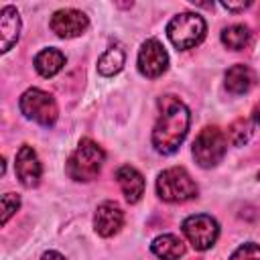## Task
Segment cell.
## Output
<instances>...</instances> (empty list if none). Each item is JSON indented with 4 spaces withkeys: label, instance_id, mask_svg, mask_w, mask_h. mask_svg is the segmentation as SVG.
<instances>
[{
    "label": "cell",
    "instance_id": "obj_23",
    "mask_svg": "<svg viewBox=\"0 0 260 260\" xmlns=\"http://www.w3.org/2000/svg\"><path fill=\"white\" fill-rule=\"evenodd\" d=\"M41 260H65V256H61V254L55 252V250H49V252H45V254L41 256Z\"/></svg>",
    "mask_w": 260,
    "mask_h": 260
},
{
    "label": "cell",
    "instance_id": "obj_11",
    "mask_svg": "<svg viewBox=\"0 0 260 260\" xmlns=\"http://www.w3.org/2000/svg\"><path fill=\"white\" fill-rule=\"evenodd\" d=\"M124 223V211L120 209L118 203L114 201H106L98 207L95 215H93V228L100 236L104 238H110L114 236Z\"/></svg>",
    "mask_w": 260,
    "mask_h": 260
},
{
    "label": "cell",
    "instance_id": "obj_12",
    "mask_svg": "<svg viewBox=\"0 0 260 260\" xmlns=\"http://www.w3.org/2000/svg\"><path fill=\"white\" fill-rule=\"evenodd\" d=\"M116 181H118L128 203H136L144 195V179L134 167H130V165L120 167L116 171Z\"/></svg>",
    "mask_w": 260,
    "mask_h": 260
},
{
    "label": "cell",
    "instance_id": "obj_4",
    "mask_svg": "<svg viewBox=\"0 0 260 260\" xmlns=\"http://www.w3.org/2000/svg\"><path fill=\"white\" fill-rule=\"evenodd\" d=\"M205 28H207L205 20L199 14L183 12V14H177L167 24V35L177 49H191L203 41Z\"/></svg>",
    "mask_w": 260,
    "mask_h": 260
},
{
    "label": "cell",
    "instance_id": "obj_1",
    "mask_svg": "<svg viewBox=\"0 0 260 260\" xmlns=\"http://www.w3.org/2000/svg\"><path fill=\"white\" fill-rule=\"evenodd\" d=\"M158 108L160 112L152 128V146L160 154H173L187 136L191 114L187 106L175 95H162Z\"/></svg>",
    "mask_w": 260,
    "mask_h": 260
},
{
    "label": "cell",
    "instance_id": "obj_22",
    "mask_svg": "<svg viewBox=\"0 0 260 260\" xmlns=\"http://www.w3.org/2000/svg\"><path fill=\"white\" fill-rule=\"evenodd\" d=\"M221 6H223L225 10H232V12H240V10L248 8V6H250V2H221Z\"/></svg>",
    "mask_w": 260,
    "mask_h": 260
},
{
    "label": "cell",
    "instance_id": "obj_21",
    "mask_svg": "<svg viewBox=\"0 0 260 260\" xmlns=\"http://www.w3.org/2000/svg\"><path fill=\"white\" fill-rule=\"evenodd\" d=\"M18 205H20V197L16 193H6L2 197V223L10 219V215L18 209Z\"/></svg>",
    "mask_w": 260,
    "mask_h": 260
},
{
    "label": "cell",
    "instance_id": "obj_15",
    "mask_svg": "<svg viewBox=\"0 0 260 260\" xmlns=\"http://www.w3.org/2000/svg\"><path fill=\"white\" fill-rule=\"evenodd\" d=\"M150 250L154 252V256H158L162 260H179L185 254V244H183V240L179 236L162 234V236L152 240Z\"/></svg>",
    "mask_w": 260,
    "mask_h": 260
},
{
    "label": "cell",
    "instance_id": "obj_25",
    "mask_svg": "<svg viewBox=\"0 0 260 260\" xmlns=\"http://www.w3.org/2000/svg\"><path fill=\"white\" fill-rule=\"evenodd\" d=\"M258 179H260V173H258Z\"/></svg>",
    "mask_w": 260,
    "mask_h": 260
},
{
    "label": "cell",
    "instance_id": "obj_17",
    "mask_svg": "<svg viewBox=\"0 0 260 260\" xmlns=\"http://www.w3.org/2000/svg\"><path fill=\"white\" fill-rule=\"evenodd\" d=\"M124 61H126V53H124L120 47H110V49L104 51L102 57L98 59V71H100L102 75H106V77L116 75V73L122 69Z\"/></svg>",
    "mask_w": 260,
    "mask_h": 260
},
{
    "label": "cell",
    "instance_id": "obj_5",
    "mask_svg": "<svg viewBox=\"0 0 260 260\" xmlns=\"http://www.w3.org/2000/svg\"><path fill=\"white\" fill-rule=\"evenodd\" d=\"M18 106H20V112L28 120H32L41 126H53L57 122V116H59L57 104H55L53 95L43 89H37V87L26 89L20 95Z\"/></svg>",
    "mask_w": 260,
    "mask_h": 260
},
{
    "label": "cell",
    "instance_id": "obj_3",
    "mask_svg": "<svg viewBox=\"0 0 260 260\" xmlns=\"http://www.w3.org/2000/svg\"><path fill=\"white\" fill-rule=\"evenodd\" d=\"M156 193L162 201L169 203H183L197 195V185L189 177L183 167L167 169L156 179Z\"/></svg>",
    "mask_w": 260,
    "mask_h": 260
},
{
    "label": "cell",
    "instance_id": "obj_8",
    "mask_svg": "<svg viewBox=\"0 0 260 260\" xmlns=\"http://www.w3.org/2000/svg\"><path fill=\"white\" fill-rule=\"evenodd\" d=\"M167 67H169V55L160 45V41L156 39L144 41L138 53V71L148 79H156L167 71Z\"/></svg>",
    "mask_w": 260,
    "mask_h": 260
},
{
    "label": "cell",
    "instance_id": "obj_24",
    "mask_svg": "<svg viewBox=\"0 0 260 260\" xmlns=\"http://www.w3.org/2000/svg\"><path fill=\"white\" fill-rule=\"evenodd\" d=\"M252 122L256 124V126H260V104L254 108V112H252Z\"/></svg>",
    "mask_w": 260,
    "mask_h": 260
},
{
    "label": "cell",
    "instance_id": "obj_2",
    "mask_svg": "<svg viewBox=\"0 0 260 260\" xmlns=\"http://www.w3.org/2000/svg\"><path fill=\"white\" fill-rule=\"evenodd\" d=\"M104 158H106V154H104L102 146H98L89 138H83L77 144L75 152L67 160V167H65L67 175L73 181H91L100 175Z\"/></svg>",
    "mask_w": 260,
    "mask_h": 260
},
{
    "label": "cell",
    "instance_id": "obj_13",
    "mask_svg": "<svg viewBox=\"0 0 260 260\" xmlns=\"http://www.w3.org/2000/svg\"><path fill=\"white\" fill-rule=\"evenodd\" d=\"M20 35V16L14 6H4L0 10V37H2V47L0 51L6 53L12 49V45L18 41Z\"/></svg>",
    "mask_w": 260,
    "mask_h": 260
},
{
    "label": "cell",
    "instance_id": "obj_20",
    "mask_svg": "<svg viewBox=\"0 0 260 260\" xmlns=\"http://www.w3.org/2000/svg\"><path fill=\"white\" fill-rule=\"evenodd\" d=\"M230 260H260V246L248 242V244L240 246V248L232 254Z\"/></svg>",
    "mask_w": 260,
    "mask_h": 260
},
{
    "label": "cell",
    "instance_id": "obj_7",
    "mask_svg": "<svg viewBox=\"0 0 260 260\" xmlns=\"http://www.w3.org/2000/svg\"><path fill=\"white\" fill-rule=\"evenodd\" d=\"M183 234L187 236L189 244L195 250H207L215 244L219 236V225L211 215L197 213V215H189L183 221Z\"/></svg>",
    "mask_w": 260,
    "mask_h": 260
},
{
    "label": "cell",
    "instance_id": "obj_19",
    "mask_svg": "<svg viewBox=\"0 0 260 260\" xmlns=\"http://www.w3.org/2000/svg\"><path fill=\"white\" fill-rule=\"evenodd\" d=\"M228 136H230V140H232L234 146H242V144H246L248 138L252 136V124L246 122V120H236V122L230 126Z\"/></svg>",
    "mask_w": 260,
    "mask_h": 260
},
{
    "label": "cell",
    "instance_id": "obj_14",
    "mask_svg": "<svg viewBox=\"0 0 260 260\" xmlns=\"http://www.w3.org/2000/svg\"><path fill=\"white\" fill-rule=\"evenodd\" d=\"M252 85H254V71L248 65L238 63L225 71V89L230 93H234V95L246 93V91H250Z\"/></svg>",
    "mask_w": 260,
    "mask_h": 260
},
{
    "label": "cell",
    "instance_id": "obj_16",
    "mask_svg": "<svg viewBox=\"0 0 260 260\" xmlns=\"http://www.w3.org/2000/svg\"><path fill=\"white\" fill-rule=\"evenodd\" d=\"M65 65V55L59 49H43L35 57V69L43 77H53L57 75Z\"/></svg>",
    "mask_w": 260,
    "mask_h": 260
},
{
    "label": "cell",
    "instance_id": "obj_18",
    "mask_svg": "<svg viewBox=\"0 0 260 260\" xmlns=\"http://www.w3.org/2000/svg\"><path fill=\"white\" fill-rule=\"evenodd\" d=\"M221 43L232 51H242L250 43V28L246 24H232L221 30Z\"/></svg>",
    "mask_w": 260,
    "mask_h": 260
},
{
    "label": "cell",
    "instance_id": "obj_6",
    "mask_svg": "<svg viewBox=\"0 0 260 260\" xmlns=\"http://www.w3.org/2000/svg\"><path fill=\"white\" fill-rule=\"evenodd\" d=\"M225 146H228V140L223 132L215 126H207L197 134L193 142V158L203 169L215 167L217 162H221L225 154Z\"/></svg>",
    "mask_w": 260,
    "mask_h": 260
},
{
    "label": "cell",
    "instance_id": "obj_10",
    "mask_svg": "<svg viewBox=\"0 0 260 260\" xmlns=\"http://www.w3.org/2000/svg\"><path fill=\"white\" fill-rule=\"evenodd\" d=\"M14 171H16L18 181H20L24 187H37V185H39L43 167H41L39 156H37V152L32 150V146L22 144V146L18 148V152H16V162H14Z\"/></svg>",
    "mask_w": 260,
    "mask_h": 260
},
{
    "label": "cell",
    "instance_id": "obj_9",
    "mask_svg": "<svg viewBox=\"0 0 260 260\" xmlns=\"http://www.w3.org/2000/svg\"><path fill=\"white\" fill-rule=\"evenodd\" d=\"M89 20L87 16L81 12V10H75V8H63V10H57L51 20H49V26L51 30L61 37V39H73V37H79L85 32Z\"/></svg>",
    "mask_w": 260,
    "mask_h": 260
}]
</instances>
